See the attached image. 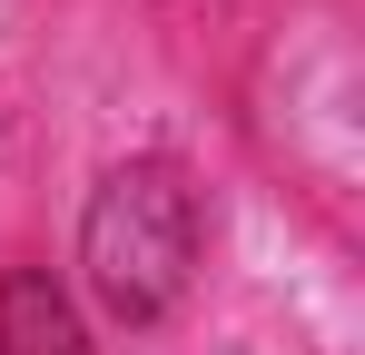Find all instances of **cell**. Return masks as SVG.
Listing matches in <instances>:
<instances>
[{
	"label": "cell",
	"mask_w": 365,
	"mask_h": 355,
	"mask_svg": "<svg viewBox=\"0 0 365 355\" xmlns=\"http://www.w3.org/2000/svg\"><path fill=\"white\" fill-rule=\"evenodd\" d=\"M207 257V217H197V178L178 158H119L99 168L89 207H79V277L119 326H158L178 316Z\"/></svg>",
	"instance_id": "obj_1"
},
{
	"label": "cell",
	"mask_w": 365,
	"mask_h": 355,
	"mask_svg": "<svg viewBox=\"0 0 365 355\" xmlns=\"http://www.w3.org/2000/svg\"><path fill=\"white\" fill-rule=\"evenodd\" d=\"M0 355H89V326L50 267H0Z\"/></svg>",
	"instance_id": "obj_2"
}]
</instances>
